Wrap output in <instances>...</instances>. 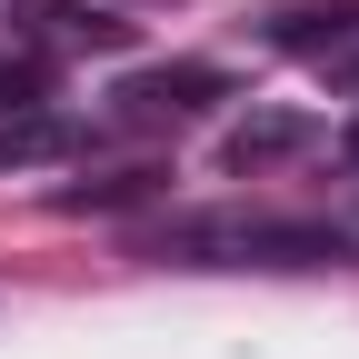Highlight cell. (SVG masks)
<instances>
[{"label": "cell", "instance_id": "5", "mask_svg": "<svg viewBox=\"0 0 359 359\" xmlns=\"http://www.w3.org/2000/svg\"><path fill=\"white\" fill-rule=\"evenodd\" d=\"M40 100V70L20 60V50H0V120H11V110H30Z\"/></svg>", "mask_w": 359, "mask_h": 359}, {"label": "cell", "instance_id": "2", "mask_svg": "<svg viewBox=\"0 0 359 359\" xmlns=\"http://www.w3.org/2000/svg\"><path fill=\"white\" fill-rule=\"evenodd\" d=\"M130 40V20H110V11H80V0H20L11 11V50L40 70L50 50H120Z\"/></svg>", "mask_w": 359, "mask_h": 359}, {"label": "cell", "instance_id": "3", "mask_svg": "<svg viewBox=\"0 0 359 359\" xmlns=\"http://www.w3.org/2000/svg\"><path fill=\"white\" fill-rule=\"evenodd\" d=\"M280 50L320 60V70H359V0H309V11H280Z\"/></svg>", "mask_w": 359, "mask_h": 359}, {"label": "cell", "instance_id": "4", "mask_svg": "<svg viewBox=\"0 0 359 359\" xmlns=\"http://www.w3.org/2000/svg\"><path fill=\"white\" fill-rule=\"evenodd\" d=\"M200 100H219V70H160V80H130L120 90L130 120H190Z\"/></svg>", "mask_w": 359, "mask_h": 359}, {"label": "cell", "instance_id": "1", "mask_svg": "<svg viewBox=\"0 0 359 359\" xmlns=\"http://www.w3.org/2000/svg\"><path fill=\"white\" fill-rule=\"evenodd\" d=\"M160 250L200 269H330L339 230H320V219H180Z\"/></svg>", "mask_w": 359, "mask_h": 359}, {"label": "cell", "instance_id": "6", "mask_svg": "<svg viewBox=\"0 0 359 359\" xmlns=\"http://www.w3.org/2000/svg\"><path fill=\"white\" fill-rule=\"evenodd\" d=\"M349 170H359V120H349Z\"/></svg>", "mask_w": 359, "mask_h": 359}]
</instances>
